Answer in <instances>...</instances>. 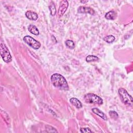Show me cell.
<instances>
[{"mask_svg":"<svg viewBox=\"0 0 133 133\" xmlns=\"http://www.w3.org/2000/svg\"><path fill=\"white\" fill-rule=\"evenodd\" d=\"M70 102L71 103L75 106L77 109H81L82 108V102L76 98H71L70 99Z\"/></svg>","mask_w":133,"mask_h":133,"instance_id":"cell-10","label":"cell"},{"mask_svg":"<svg viewBox=\"0 0 133 133\" xmlns=\"http://www.w3.org/2000/svg\"><path fill=\"white\" fill-rule=\"evenodd\" d=\"M92 111L93 113H94L95 114H97V115H98L99 116H100L101 118H102L103 119L107 121V115L102 111H101L100 109H99L98 108H94L92 109Z\"/></svg>","mask_w":133,"mask_h":133,"instance_id":"cell-9","label":"cell"},{"mask_svg":"<svg viewBox=\"0 0 133 133\" xmlns=\"http://www.w3.org/2000/svg\"><path fill=\"white\" fill-rule=\"evenodd\" d=\"M68 6L69 3L67 1L63 0L60 2L59 7L58 11V16H59V17H61L63 15V14L66 11Z\"/></svg>","mask_w":133,"mask_h":133,"instance_id":"cell-6","label":"cell"},{"mask_svg":"<svg viewBox=\"0 0 133 133\" xmlns=\"http://www.w3.org/2000/svg\"><path fill=\"white\" fill-rule=\"evenodd\" d=\"M117 14L114 10H111L105 15V18L108 20H114L116 18Z\"/></svg>","mask_w":133,"mask_h":133,"instance_id":"cell-11","label":"cell"},{"mask_svg":"<svg viewBox=\"0 0 133 133\" xmlns=\"http://www.w3.org/2000/svg\"><path fill=\"white\" fill-rule=\"evenodd\" d=\"M109 115L111 118L114 119H116L118 117V115L117 113L114 111H109Z\"/></svg>","mask_w":133,"mask_h":133,"instance_id":"cell-17","label":"cell"},{"mask_svg":"<svg viewBox=\"0 0 133 133\" xmlns=\"http://www.w3.org/2000/svg\"><path fill=\"white\" fill-rule=\"evenodd\" d=\"M65 44L66 46L71 49H73L75 47V44L73 42V41L72 40H70V39L66 40L65 42Z\"/></svg>","mask_w":133,"mask_h":133,"instance_id":"cell-15","label":"cell"},{"mask_svg":"<svg viewBox=\"0 0 133 133\" xmlns=\"http://www.w3.org/2000/svg\"><path fill=\"white\" fill-rule=\"evenodd\" d=\"M77 12L79 13L89 14L90 15H94L95 14V10L90 7L86 6H79L77 9Z\"/></svg>","mask_w":133,"mask_h":133,"instance_id":"cell-7","label":"cell"},{"mask_svg":"<svg viewBox=\"0 0 133 133\" xmlns=\"http://www.w3.org/2000/svg\"><path fill=\"white\" fill-rule=\"evenodd\" d=\"M81 3H87V2H88V1H81Z\"/></svg>","mask_w":133,"mask_h":133,"instance_id":"cell-19","label":"cell"},{"mask_svg":"<svg viewBox=\"0 0 133 133\" xmlns=\"http://www.w3.org/2000/svg\"><path fill=\"white\" fill-rule=\"evenodd\" d=\"M118 94L122 101L125 104L129 106L132 105V98L125 89L123 88H119L118 89Z\"/></svg>","mask_w":133,"mask_h":133,"instance_id":"cell-2","label":"cell"},{"mask_svg":"<svg viewBox=\"0 0 133 133\" xmlns=\"http://www.w3.org/2000/svg\"><path fill=\"white\" fill-rule=\"evenodd\" d=\"M49 10L50 11V14L52 16H54L56 14V6L55 5V4L51 2L50 4L49 5Z\"/></svg>","mask_w":133,"mask_h":133,"instance_id":"cell-16","label":"cell"},{"mask_svg":"<svg viewBox=\"0 0 133 133\" xmlns=\"http://www.w3.org/2000/svg\"><path fill=\"white\" fill-rule=\"evenodd\" d=\"M28 30L29 31V32L31 33L34 34L35 35H38L39 33V30L36 28V26H35L34 25H33V24H30V25H29Z\"/></svg>","mask_w":133,"mask_h":133,"instance_id":"cell-12","label":"cell"},{"mask_svg":"<svg viewBox=\"0 0 133 133\" xmlns=\"http://www.w3.org/2000/svg\"><path fill=\"white\" fill-rule=\"evenodd\" d=\"M0 52L2 57L5 62L8 63L11 61L12 57L10 55V51H9L6 45L3 42H1V43Z\"/></svg>","mask_w":133,"mask_h":133,"instance_id":"cell-4","label":"cell"},{"mask_svg":"<svg viewBox=\"0 0 133 133\" xmlns=\"http://www.w3.org/2000/svg\"><path fill=\"white\" fill-rule=\"evenodd\" d=\"M84 100L86 103L90 104H102L103 103L102 99L99 96L91 93L86 94L84 97Z\"/></svg>","mask_w":133,"mask_h":133,"instance_id":"cell-3","label":"cell"},{"mask_svg":"<svg viewBox=\"0 0 133 133\" xmlns=\"http://www.w3.org/2000/svg\"><path fill=\"white\" fill-rule=\"evenodd\" d=\"M99 60V58L98 57L93 56V55H89L86 58V61L87 62H92V61H96Z\"/></svg>","mask_w":133,"mask_h":133,"instance_id":"cell-14","label":"cell"},{"mask_svg":"<svg viewBox=\"0 0 133 133\" xmlns=\"http://www.w3.org/2000/svg\"><path fill=\"white\" fill-rule=\"evenodd\" d=\"M50 79L52 85L55 87L65 90L69 89L68 82L62 75L58 73H54L51 76Z\"/></svg>","mask_w":133,"mask_h":133,"instance_id":"cell-1","label":"cell"},{"mask_svg":"<svg viewBox=\"0 0 133 133\" xmlns=\"http://www.w3.org/2000/svg\"><path fill=\"white\" fill-rule=\"evenodd\" d=\"M23 39L25 43L34 49H38L41 47V43L29 35L25 36Z\"/></svg>","mask_w":133,"mask_h":133,"instance_id":"cell-5","label":"cell"},{"mask_svg":"<svg viewBox=\"0 0 133 133\" xmlns=\"http://www.w3.org/2000/svg\"><path fill=\"white\" fill-rule=\"evenodd\" d=\"M80 131L82 133H84V132H91L92 131L91 130H90V129L89 128H81L80 129Z\"/></svg>","mask_w":133,"mask_h":133,"instance_id":"cell-18","label":"cell"},{"mask_svg":"<svg viewBox=\"0 0 133 133\" xmlns=\"http://www.w3.org/2000/svg\"><path fill=\"white\" fill-rule=\"evenodd\" d=\"M25 16L26 17L31 20H36L38 18V15L37 14L33 11L31 10H28L25 12Z\"/></svg>","mask_w":133,"mask_h":133,"instance_id":"cell-8","label":"cell"},{"mask_svg":"<svg viewBox=\"0 0 133 133\" xmlns=\"http://www.w3.org/2000/svg\"><path fill=\"white\" fill-rule=\"evenodd\" d=\"M103 39L105 42L108 43H112L115 41V38L112 35H109L106 36L105 37H104Z\"/></svg>","mask_w":133,"mask_h":133,"instance_id":"cell-13","label":"cell"}]
</instances>
